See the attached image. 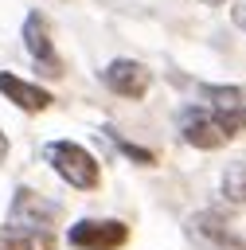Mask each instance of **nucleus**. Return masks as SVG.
Instances as JSON below:
<instances>
[{
    "instance_id": "f8f14e48",
    "label": "nucleus",
    "mask_w": 246,
    "mask_h": 250,
    "mask_svg": "<svg viewBox=\"0 0 246 250\" xmlns=\"http://www.w3.org/2000/svg\"><path fill=\"white\" fill-rule=\"evenodd\" d=\"M105 133L113 137V145H117V148H121V152H125V156H129L133 164H156V156H152L148 148H141V145H133V141H125V137H117L113 129H105Z\"/></svg>"
},
{
    "instance_id": "4468645a",
    "label": "nucleus",
    "mask_w": 246,
    "mask_h": 250,
    "mask_svg": "<svg viewBox=\"0 0 246 250\" xmlns=\"http://www.w3.org/2000/svg\"><path fill=\"white\" fill-rule=\"evenodd\" d=\"M8 156V137H4V129H0V160Z\"/></svg>"
},
{
    "instance_id": "f03ea898",
    "label": "nucleus",
    "mask_w": 246,
    "mask_h": 250,
    "mask_svg": "<svg viewBox=\"0 0 246 250\" xmlns=\"http://www.w3.org/2000/svg\"><path fill=\"white\" fill-rule=\"evenodd\" d=\"M62 219V207L55 199H47L43 191L35 188H16L12 203H8V223L12 227H23V230H47L55 234V223Z\"/></svg>"
},
{
    "instance_id": "9d476101",
    "label": "nucleus",
    "mask_w": 246,
    "mask_h": 250,
    "mask_svg": "<svg viewBox=\"0 0 246 250\" xmlns=\"http://www.w3.org/2000/svg\"><path fill=\"white\" fill-rule=\"evenodd\" d=\"M0 250H55V234L0 223Z\"/></svg>"
},
{
    "instance_id": "20e7f679",
    "label": "nucleus",
    "mask_w": 246,
    "mask_h": 250,
    "mask_svg": "<svg viewBox=\"0 0 246 250\" xmlns=\"http://www.w3.org/2000/svg\"><path fill=\"white\" fill-rule=\"evenodd\" d=\"M66 242L74 250H117L129 242V227L121 219H78L66 230Z\"/></svg>"
},
{
    "instance_id": "9b49d317",
    "label": "nucleus",
    "mask_w": 246,
    "mask_h": 250,
    "mask_svg": "<svg viewBox=\"0 0 246 250\" xmlns=\"http://www.w3.org/2000/svg\"><path fill=\"white\" fill-rule=\"evenodd\" d=\"M223 199L234 207H246V160H234L223 172Z\"/></svg>"
},
{
    "instance_id": "2eb2a0df",
    "label": "nucleus",
    "mask_w": 246,
    "mask_h": 250,
    "mask_svg": "<svg viewBox=\"0 0 246 250\" xmlns=\"http://www.w3.org/2000/svg\"><path fill=\"white\" fill-rule=\"evenodd\" d=\"M203 4H223V0H203Z\"/></svg>"
},
{
    "instance_id": "0eeeda50",
    "label": "nucleus",
    "mask_w": 246,
    "mask_h": 250,
    "mask_svg": "<svg viewBox=\"0 0 246 250\" xmlns=\"http://www.w3.org/2000/svg\"><path fill=\"white\" fill-rule=\"evenodd\" d=\"M187 238L199 250H246V242L230 230V223L219 211H195L187 219Z\"/></svg>"
},
{
    "instance_id": "ddd939ff",
    "label": "nucleus",
    "mask_w": 246,
    "mask_h": 250,
    "mask_svg": "<svg viewBox=\"0 0 246 250\" xmlns=\"http://www.w3.org/2000/svg\"><path fill=\"white\" fill-rule=\"evenodd\" d=\"M230 20H234V27H242V31H246V0H238V4L230 8Z\"/></svg>"
},
{
    "instance_id": "f257e3e1",
    "label": "nucleus",
    "mask_w": 246,
    "mask_h": 250,
    "mask_svg": "<svg viewBox=\"0 0 246 250\" xmlns=\"http://www.w3.org/2000/svg\"><path fill=\"white\" fill-rule=\"evenodd\" d=\"M43 156H47V164H51L70 188H78V191H94V188L102 184L98 160H94L82 145H74V141H51V145L43 148Z\"/></svg>"
},
{
    "instance_id": "423d86ee",
    "label": "nucleus",
    "mask_w": 246,
    "mask_h": 250,
    "mask_svg": "<svg viewBox=\"0 0 246 250\" xmlns=\"http://www.w3.org/2000/svg\"><path fill=\"white\" fill-rule=\"evenodd\" d=\"M23 47H27L35 70H43L47 78H59V74H62V59L55 55L51 23H47L43 12H27V20H23Z\"/></svg>"
},
{
    "instance_id": "1a4fd4ad",
    "label": "nucleus",
    "mask_w": 246,
    "mask_h": 250,
    "mask_svg": "<svg viewBox=\"0 0 246 250\" xmlns=\"http://www.w3.org/2000/svg\"><path fill=\"white\" fill-rule=\"evenodd\" d=\"M0 94H4L12 105H20L23 113H39V109L51 105V94H47L43 86L23 82V78H16V74H8V70H0Z\"/></svg>"
},
{
    "instance_id": "6e6552de",
    "label": "nucleus",
    "mask_w": 246,
    "mask_h": 250,
    "mask_svg": "<svg viewBox=\"0 0 246 250\" xmlns=\"http://www.w3.org/2000/svg\"><path fill=\"white\" fill-rule=\"evenodd\" d=\"M102 82H105V90H113L117 98H144L148 94V86H152V74H148V66L144 62H137V59H113L105 70H102Z\"/></svg>"
},
{
    "instance_id": "39448f33",
    "label": "nucleus",
    "mask_w": 246,
    "mask_h": 250,
    "mask_svg": "<svg viewBox=\"0 0 246 250\" xmlns=\"http://www.w3.org/2000/svg\"><path fill=\"white\" fill-rule=\"evenodd\" d=\"M180 137L191 145V148H223L226 141H234V129H226L215 113H207L203 105H191L180 113Z\"/></svg>"
},
{
    "instance_id": "7ed1b4c3",
    "label": "nucleus",
    "mask_w": 246,
    "mask_h": 250,
    "mask_svg": "<svg viewBox=\"0 0 246 250\" xmlns=\"http://www.w3.org/2000/svg\"><path fill=\"white\" fill-rule=\"evenodd\" d=\"M199 105L215 113L226 129L242 133L246 129V86H223V82H203L199 86Z\"/></svg>"
}]
</instances>
